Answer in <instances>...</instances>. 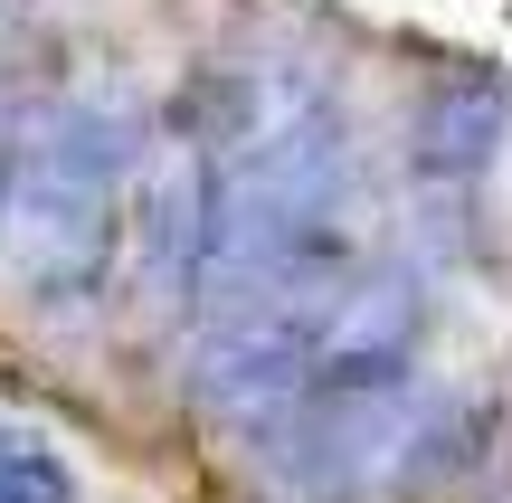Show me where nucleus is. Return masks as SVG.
<instances>
[{
	"instance_id": "1",
	"label": "nucleus",
	"mask_w": 512,
	"mask_h": 503,
	"mask_svg": "<svg viewBox=\"0 0 512 503\" xmlns=\"http://www.w3.org/2000/svg\"><path fill=\"white\" fill-rule=\"evenodd\" d=\"M152 152V114L124 86H86L29 133L19 190L0 209V266L29 314H95L124 266V200Z\"/></svg>"
},
{
	"instance_id": "2",
	"label": "nucleus",
	"mask_w": 512,
	"mask_h": 503,
	"mask_svg": "<svg viewBox=\"0 0 512 503\" xmlns=\"http://www.w3.org/2000/svg\"><path fill=\"white\" fill-rule=\"evenodd\" d=\"M408 428H418V380L399 390H351V380H304L294 409H275L266 428V475L285 503H370L399 485Z\"/></svg>"
},
{
	"instance_id": "3",
	"label": "nucleus",
	"mask_w": 512,
	"mask_h": 503,
	"mask_svg": "<svg viewBox=\"0 0 512 503\" xmlns=\"http://www.w3.org/2000/svg\"><path fill=\"white\" fill-rule=\"evenodd\" d=\"M209 257H219V152L190 114H171L152 124V152L124 200V266L152 314H181L209 295Z\"/></svg>"
},
{
	"instance_id": "4",
	"label": "nucleus",
	"mask_w": 512,
	"mask_h": 503,
	"mask_svg": "<svg viewBox=\"0 0 512 503\" xmlns=\"http://www.w3.org/2000/svg\"><path fill=\"white\" fill-rule=\"evenodd\" d=\"M332 304L304 295H219L200 352H190V399L228 428H266L275 409H294V390L313 380V333Z\"/></svg>"
},
{
	"instance_id": "5",
	"label": "nucleus",
	"mask_w": 512,
	"mask_h": 503,
	"mask_svg": "<svg viewBox=\"0 0 512 503\" xmlns=\"http://www.w3.org/2000/svg\"><path fill=\"white\" fill-rule=\"evenodd\" d=\"M427 314H437L427 266H408V257L351 266L332 314H323V333H313V380H351V390H399V380H418Z\"/></svg>"
},
{
	"instance_id": "6",
	"label": "nucleus",
	"mask_w": 512,
	"mask_h": 503,
	"mask_svg": "<svg viewBox=\"0 0 512 503\" xmlns=\"http://www.w3.org/2000/svg\"><path fill=\"white\" fill-rule=\"evenodd\" d=\"M503 133H512V86L494 67H446L408 105V181H418V200H475L503 162Z\"/></svg>"
},
{
	"instance_id": "7",
	"label": "nucleus",
	"mask_w": 512,
	"mask_h": 503,
	"mask_svg": "<svg viewBox=\"0 0 512 503\" xmlns=\"http://www.w3.org/2000/svg\"><path fill=\"white\" fill-rule=\"evenodd\" d=\"M0 503H76V466L38 428H0Z\"/></svg>"
},
{
	"instance_id": "8",
	"label": "nucleus",
	"mask_w": 512,
	"mask_h": 503,
	"mask_svg": "<svg viewBox=\"0 0 512 503\" xmlns=\"http://www.w3.org/2000/svg\"><path fill=\"white\" fill-rule=\"evenodd\" d=\"M29 105H19L10 86H0V209H10V190H19V162H29Z\"/></svg>"
}]
</instances>
